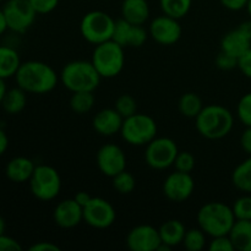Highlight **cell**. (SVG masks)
Segmentation results:
<instances>
[{
  "instance_id": "1",
  "label": "cell",
  "mask_w": 251,
  "mask_h": 251,
  "mask_svg": "<svg viewBox=\"0 0 251 251\" xmlns=\"http://www.w3.org/2000/svg\"><path fill=\"white\" fill-rule=\"evenodd\" d=\"M15 80L19 87L32 95H46L51 92L60 80L49 64L38 60L21 63Z\"/></svg>"
},
{
  "instance_id": "2",
  "label": "cell",
  "mask_w": 251,
  "mask_h": 251,
  "mask_svg": "<svg viewBox=\"0 0 251 251\" xmlns=\"http://www.w3.org/2000/svg\"><path fill=\"white\" fill-rule=\"evenodd\" d=\"M199 134L208 140H220L227 136L234 126V117L228 108L221 104H208L195 118Z\"/></svg>"
},
{
  "instance_id": "3",
  "label": "cell",
  "mask_w": 251,
  "mask_h": 251,
  "mask_svg": "<svg viewBox=\"0 0 251 251\" xmlns=\"http://www.w3.org/2000/svg\"><path fill=\"white\" fill-rule=\"evenodd\" d=\"M235 221L232 207L220 201L205 203L198 212L199 227L211 238L229 234Z\"/></svg>"
},
{
  "instance_id": "4",
  "label": "cell",
  "mask_w": 251,
  "mask_h": 251,
  "mask_svg": "<svg viewBox=\"0 0 251 251\" xmlns=\"http://www.w3.org/2000/svg\"><path fill=\"white\" fill-rule=\"evenodd\" d=\"M59 78L64 87L74 93L82 91L95 92L102 77L92 61L74 60L64 65Z\"/></svg>"
},
{
  "instance_id": "5",
  "label": "cell",
  "mask_w": 251,
  "mask_h": 251,
  "mask_svg": "<svg viewBox=\"0 0 251 251\" xmlns=\"http://www.w3.org/2000/svg\"><path fill=\"white\" fill-rule=\"evenodd\" d=\"M91 61L102 78L115 77L124 69V47L113 39L97 44L93 49Z\"/></svg>"
},
{
  "instance_id": "6",
  "label": "cell",
  "mask_w": 251,
  "mask_h": 251,
  "mask_svg": "<svg viewBox=\"0 0 251 251\" xmlns=\"http://www.w3.org/2000/svg\"><path fill=\"white\" fill-rule=\"evenodd\" d=\"M157 131L158 127L153 118L142 113H135L131 117L125 118L120 135L131 146H146L157 137Z\"/></svg>"
},
{
  "instance_id": "7",
  "label": "cell",
  "mask_w": 251,
  "mask_h": 251,
  "mask_svg": "<svg viewBox=\"0 0 251 251\" xmlns=\"http://www.w3.org/2000/svg\"><path fill=\"white\" fill-rule=\"evenodd\" d=\"M115 20L109 14L100 10H93L83 15L80 22L81 36L91 44L110 41L114 33Z\"/></svg>"
},
{
  "instance_id": "8",
  "label": "cell",
  "mask_w": 251,
  "mask_h": 251,
  "mask_svg": "<svg viewBox=\"0 0 251 251\" xmlns=\"http://www.w3.org/2000/svg\"><path fill=\"white\" fill-rule=\"evenodd\" d=\"M28 184L32 195L41 201L54 200L61 190L60 174L48 164L36 166Z\"/></svg>"
},
{
  "instance_id": "9",
  "label": "cell",
  "mask_w": 251,
  "mask_h": 251,
  "mask_svg": "<svg viewBox=\"0 0 251 251\" xmlns=\"http://www.w3.org/2000/svg\"><path fill=\"white\" fill-rule=\"evenodd\" d=\"M179 153L176 141L169 137H154L145 150V161L147 166L156 171H163L174 164Z\"/></svg>"
},
{
  "instance_id": "10",
  "label": "cell",
  "mask_w": 251,
  "mask_h": 251,
  "mask_svg": "<svg viewBox=\"0 0 251 251\" xmlns=\"http://www.w3.org/2000/svg\"><path fill=\"white\" fill-rule=\"evenodd\" d=\"M7 27L16 33H25L31 28L38 14L29 0H6L2 7Z\"/></svg>"
},
{
  "instance_id": "11",
  "label": "cell",
  "mask_w": 251,
  "mask_h": 251,
  "mask_svg": "<svg viewBox=\"0 0 251 251\" xmlns=\"http://www.w3.org/2000/svg\"><path fill=\"white\" fill-rule=\"evenodd\" d=\"M117 212L112 203L102 198H92L83 207V221L96 229H105L113 226Z\"/></svg>"
},
{
  "instance_id": "12",
  "label": "cell",
  "mask_w": 251,
  "mask_h": 251,
  "mask_svg": "<svg viewBox=\"0 0 251 251\" xmlns=\"http://www.w3.org/2000/svg\"><path fill=\"white\" fill-rule=\"evenodd\" d=\"M96 163L103 176L113 178L126 169V156L118 145L105 144L98 150Z\"/></svg>"
},
{
  "instance_id": "13",
  "label": "cell",
  "mask_w": 251,
  "mask_h": 251,
  "mask_svg": "<svg viewBox=\"0 0 251 251\" xmlns=\"http://www.w3.org/2000/svg\"><path fill=\"white\" fill-rule=\"evenodd\" d=\"M149 33L151 38L158 44L173 46L180 39L183 29L179 20L163 14L152 20L149 27Z\"/></svg>"
},
{
  "instance_id": "14",
  "label": "cell",
  "mask_w": 251,
  "mask_h": 251,
  "mask_svg": "<svg viewBox=\"0 0 251 251\" xmlns=\"http://www.w3.org/2000/svg\"><path fill=\"white\" fill-rule=\"evenodd\" d=\"M195 181L190 173L176 171L171 173L163 181V194L169 201L184 202L194 193Z\"/></svg>"
},
{
  "instance_id": "15",
  "label": "cell",
  "mask_w": 251,
  "mask_h": 251,
  "mask_svg": "<svg viewBox=\"0 0 251 251\" xmlns=\"http://www.w3.org/2000/svg\"><path fill=\"white\" fill-rule=\"evenodd\" d=\"M149 36V31H146L144 25H132L126 20L119 19L115 21L112 39L124 48L126 47L139 48L146 43Z\"/></svg>"
},
{
  "instance_id": "16",
  "label": "cell",
  "mask_w": 251,
  "mask_h": 251,
  "mask_svg": "<svg viewBox=\"0 0 251 251\" xmlns=\"http://www.w3.org/2000/svg\"><path fill=\"white\" fill-rule=\"evenodd\" d=\"M125 242L131 251H156L161 245V237L157 228L140 225L127 233Z\"/></svg>"
},
{
  "instance_id": "17",
  "label": "cell",
  "mask_w": 251,
  "mask_h": 251,
  "mask_svg": "<svg viewBox=\"0 0 251 251\" xmlns=\"http://www.w3.org/2000/svg\"><path fill=\"white\" fill-rule=\"evenodd\" d=\"M53 220L58 227L64 229L77 227L83 221V207L75 199H66L55 206Z\"/></svg>"
},
{
  "instance_id": "18",
  "label": "cell",
  "mask_w": 251,
  "mask_h": 251,
  "mask_svg": "<svg viewBox=\"0 0 251 251\" xmlns=\"http://www.w3.org/2000/svg\"><path fill=\"white\" fill-rule=\"evenodd\" d=\"M124 118L115 108H104L93 117L92 126L102 136H113L122 130Z\"/></svg>"
},
{
  "instance_id": "19",
  "label": "cell",
  "mask_w": 251,
  "mask_h": 251,
  "mask_svg": "<svg viewBox=\"0 0 251 251\" xmlns=\"http://www.w3.org/2000/svg\"><path fill=\"white\" fill-rule=\"evenodd\" d=\"M34 168L36 166L32 159L20 156L10 159L5 167V174L12 183H26L31 179Z\"/></svg>"
},
{
  "instance_id": "20",
  "label": "cell",
  "mask_w": 251,
  "mask_h": 251,
  "mask_svg": "<svg viewBox=\"0 0 251 251\" xmlns=\"http://www.w3.org/2000/svg\"><path fill=\"white\" fill-rule=\"evenodd\" d=\"M251 48V39L239 28L229 31L221 39V50L239 58Z\"/></svg>"
},
{
  "instance_id": "21",
  "label": "cell",
  "mask_w": 251,
  "mask_h": 251,
  "mask_svg": "<svg viewBox=\"0 0 251 251\" xmlns=\"http://www.w3.org/2000/svg\"><path fill=\"white\" fill-rule=\"evenodd\" d=\"M150 5L147 0H123L122 19L132 25H144L150 17Z\"/></svg>"
},
{
  "instance_id": "22",
  "label": "cell",
  "mask_w": 251,
  "mask_h": 251,
  "mask_svg": "<svg viewBox=\"0 0 251 251\" xmlns=\"http://www.w3.org/2000/svg\"><path fill=\"white\" fill-rule=\"evenodd\" d=\"M186 228L184 223L179 220H169L166 221L161 227L158 228L161 243L174 248L183 244L184 237H185Z\"/></svg>"
},
{
  "instance_id": "23",
  "label": "cell",
  "mask_w": 251,
  "mask_h": 251,
  "mask_svg": "<svg viewBox=\"0 0 251 251\" xmlns=\"http://www.w3.org/2000/svg\"><path fill=\"white\" fill-rule=\"evenodd\" d=\"M21 63L16 49L9 46H0V78L6 80L15 77Z\"/></svg>"
},
{
  "instance_id": "24",
  "label": "cell",
  "mask_w": 251,
  "mask_h": 251,
  "mask_svg": "<svg viewBox=\"0 0 251 251\" xmlns=\"http://www.w3.org/2000/svg\"><path fill=\"white\" fill-rule=\"evenodd\" d=\"M228 235L234 250L251 251V221L237 220Z\"/></svg>"
},
{
  "instance_id": "25",
  "label": "cell",
  "mask_w": 251,
  "mask_h": 251,
  "mask_svg": "<svg viewBox=\"0 0 251 251\" xmlns=\"http://www.w3.org/2000/svg\"><path fill=\"white\" fill-rule=\"evenodd\" d=\"M27 104V92L21 87H14L6 91L2 98L1 107L7 114L16 115L25 109Z\"/></svg>"
},
{
  "instance_id": "26",
  "label": "cell",
  "mask_w": 251,
  "mask_h": 251,
  "mask_svg": "<svg viewBox=\"0 0 251 251\" xmlns=\"http://www.w3.org/2000/svg\"><path fill=\"white\" fill-rule=\"evenodd\" d=\"M232 183L242 193L251 194V156L235 167L232 173Z\"/></svg>"
},
{
  "instance_id": "27",
  "label": "cell",
  "mask_w": 251,
  "mask_h": 251,
  "mask_svg": "<svg viewBox=\"0 0 251 251\" xmlns=\"http://www.w3.org/2000/svg\"><path fill=\"white\" fill-rule=\"evenodd\" d=\"M179 112L185 118L195 119L202 110L203 104L200 96L194 92H186L180 97L178 103Z\"/></svg>"
},
{
  "instance_id": "28",
  "label": "cell",
  "mask_w": 251,
  "mask_h": 251,
  "mask_svg": "<svg viewBox=\"0 0 251 251\" xmlns=\"http://www.w3.org/2000/svg\"><path fill=\"white\" fill-rule=\"evenodd\" d=\"M193 0H159L162 12L167 16L180 20L189 14Z\"/></svg>"
},
{
  "instance_id": "29",
  "label": "cell",
  "mask_w": 251,
  "mask_h": 251,
  "mask_svg": "<svg viewBox=\"0 0 251 251\" xmlns=\"http://www.w3.org/2000/svg\"><path fill=\"white\" fill-rule=\"evenodd\" d=\"M96 98L93 92L82 91V92H74L70 98V108L76 114H86L93 108Z\"/></svg>"
},
{
  "instance_id": "30",
  "label": "cell",
  "mask_w": 251,
  "mask_h": 251,
  "mask_svg": "<svg viewBox=\"0 0 251 251\" xmlns=\"http://www.w3.org/2000/svg\"><path fill=\"white\" fill-rule=\"evenodd\" d=\"M206 233L199 228H191V229L186 230L185 237H184L183 245L188 251H201L206 247Z\"/></svg>"
},
{
  "instance_id": "31",
  "label": "cell",
  "mask_w": 251,
  "mask_h": 251,
  "mask_svg": "<svg viewBox=\"0 0 251 251\" xmlns=\"http://www.w3.org/2000/svg\"><path fill=\"white\" fill-rule=\"evenodd\" d=\"M113 188L115 191H118L122 195H127V194H131L132 191L136 188V179L132 176L130 172H127L126 169L123 172H120L119 174H117L115 176H113Z\"/></svg>"
},
{
  "instance_id": "32",
  "label": "cell",
  "mask_w": 251,
  "mask_h": 251,
  "mask_svg": "<svg viewBox=\"0 0 251 251\" xmlns=\"http://www.w3.org/2000/svg\"><path fill=\"white\" fill-rule=\"evenodd\" d=\"M114 108L123 118H127L137 113V102L131 95H122L115 100Z\"/></svg>"
},
{
  "instance_id": "33",
  "label": "cell",
  "mask_w": 251,
  "mask_h": 251,
  "mask_svg": "<svg viewBox=\"0 0 251 251\" xmlns=\"http://www.w3.org/2000/svg\"><path fill=\"white\" fill-rule=\"evenodd\" d=\"M235 220L251 221V195L245 194L234 201L232 206Z\"/></svg>"
},
{
  "instance_id": "34",
  "label": "cell",
  "mask_w": 251,
  "mask_h": 251,
  "mask_svg": "<svg viewBox=\"0 0 251 251\" xmlns=\"http://www.w3.org/2000/svg\"><path fill=\"white\" fill-rule=\"evenodd\" d=\"M237 115L245 126H251V92L245 93L237 105Z\"/></svg>"
},
{
  "instance_id": "35",
  "label": "cell",
  "mask_w": 251,
  "mask_h": 251,
  "mask_svg": "<svg viewBox=\"0 0 251 251\" xmlns=\"http://www.w3.org/2000/svg\"><path fill=\"white\" fill-rule=\"evenodd\" d=\"M173 166L176 167V171L184 172V173H191L193 169L195 168V157L193 156V153L188 151H179Z\"/></svg>"
},
{
  "instance_id": "36",
  "label": "cell",
  "mask_w": 251,
  "mask_h": 251,
  "mask_svg": "<svg viewBox=\"0 0 251 251\" xmlns=\"http://www.w3.org/2000/svg\"><path fill=\"white\" fill-rule=\"evenodd\" d=\"M210 251H234V247L229 235H218L213 237L208 244Z\"/></svg>"
},
{
  "instance_id": "37",
  "label": "cell",
  "mask_w": 251,
  "mask_h": 251,
  "mask_svg": "<svg viewBox=\"0 0 251 251\" xmlns=\"http://www.w3.org/2000/svg\"><path fill=\"white\" fill-rule=\"evenodd\" d=\"M216 66L223 71H229L238 68V58L221 50L216 58Z\"/></svg>"
},
{
  "instance_id": "38",
  "label": "cell",
  "mask_w": 251,
  "mask_h": 251,
  "mask_svg": "<svg viewBox=\"0 0 251 251\" xmlns=\"http://www.w3.org/2000/svg\"><path fill=\"white\" fill-rule=\"evenodd\" d=\"M38 15H46L54 11L59 5V0H29Z\"/></svg>"
},
{
  "instance_id": "39",
  "label": "cell",
  "mask_w": 251,
  "mask_h": 251,
  "mask_svg": "<svg viewBox=\"0 0 251 251\" xmlns=\"http://www.w3.org/2000/svg\"><path fill=\"white\" fill-rule=\"evenodd\" d=\"M238 69L245 77L251 78V48L238 58Z\"/></svg>"
},
{
  "instance_id": "40",
  "label": "cell",
  "mask_w": 251,
  "mask_h": 251,
  "mask_svg": "<svg viewBox=\"0 0 251 251\" xmlns=\"http://www.w3.org/2000/svg\"><path fill=\"white\" fill-rule=\"evenodd\" d=\"M22 247L15 238L6 234L0 235V251H21Z\"/></svg>"
},
{
  "instance_id": "41",
  "label": "cell",
  "mask_w": 251,
  "mask_h": 251,
  "mask_svg": "<svg viewBox=\"0 0 251 251\" xmlns=\"http://www.w3.org/2000/svg\"><path fill=\"white\" fill-rule=\"evenodd\" d=\"M249 0H220L221 5L230 11H240L243 9H247V5Z\"/></svg>"
},
{
  "instance_id": "42",
  "label": "cell",
  "mask_w": 251,
  "mask_h": 251,
  "mask_svg": "<svg viewBox=\"0 0 251 251\" xmlns=\"http://www.w3.org/2000/svg\"><path fill=\"white\" fill-rule=\"evenodd\" d=\"M240 146L248 156H251V126H245L240 136Z\"/></svg>"
},
{
  "instance_id": "43",
  "label": "cell",
  "mask_w": 251,
  "mask_h": 251,
  "mask_svg": "<svg viewBox=\"0 0 251 251\" xmlns=\"http://www.w3.org/2000/svg\"><path fill=\"white\" fill-rule=\"evenodd\" d=\"M29 251H60V247L51 242H38L29 247Z\"/></svg>"
},
{
  "instance_id": "44",
  "label": "cell",
  "mask_w": 251,
  "mask_h": 251,
  "mask_svg": "<svg viewBox=\"0 0 251 251\" xmlns=\"http://www.w3.org/2000/svg\"><path fill=\"white\" fill-rule=\"evenodd\" d=\"M74 199H75V200L77 201L82 207H85V206L91 201L92 196H91L88 193H86V191H78V193L74 196Z\"/></svg>"
},
{
  "instance_id": "45",
  "label": "cell",
  "mask_w": 251,
  "mask_h": 251,
  "mask_svg": "<svg viewBox=\"0 0 251 251\" xmlns=\"http://www.w3.org/2000/svg\"><path fill=\"white\" fill-rule=\"evenodd\" d=\"M7 147H9V137H7L6 132L0 127V156L6 152Z\"/></svg>"
},
{
  "instance_id": "46",
  "label": "cell",
  "mask_w": 251,
  "mask_h": 251,
  "mask_svg": "<svg viewBox=\"0 0 251 251\" xmlns=\"http://www.w3.org/2000/svg\"><path fill=\"white\" fill-rule=\"evenodd\" d=\"M238 28H239L240 31L243 32V33L247 34V36L251 39V19L248 20V21L242 22V24L239 25V27H238Z\"/></svg>"
},
{
  "instance_id": "47",
  "label": "cell",
  "mask_w": 251,
  "mask_h": 251,
  "mask_svg": "<svg viewBox=\"0 0 251 251\" xmlns=\"http://www.w3.org/2000/svg\"><path fill=\"white\" fill-rule=\"evenodd\" d=\"M7 29H9V27H7L6 17H5L2 9H0V36H1V34H4Z\"/></svg>"
},
{
  "instance_id": "48",
  "label": "cell",
  "mask_w": 251,
  "mask_h": 251,
  "mask_svg": "<svg viewBox=\"0 0 251 251\" xmlns=\"http://www.w3.org/2000/svg\"><path fill=\"white\" fill-rule=\"evenodd\" d=\"M6 91L7 88H6V85H5V80L4 78H0V105H1L2 98H4Z\"/></svg>"
},
{
  "instance_id": "49",
  "label": "cell",
  "mask_w": 251,
  "mask_h": 251,
  "mask_svg": "<svg viewBox=\"0 0 251 251\" xmlns=\"http://www.w3.org/2000/svg\"><path fill=\"white\" fill-rule=\"evenodd\" d=\"M5 229H6V223H5L4 218L0 216V235L5 234Z\"/></svg>"
},
{
  "instance_id": "50",
  "label": "cell",
  "mask_w": 251,
  "mask_h": 251,
  "mask_svg": "<svg viewBox=\"0 0 251 251\" xmlns=\"http://www.w3.org/2000/svg\"><path fill=\"white\" fill-rule=\"evenodd\" d=\"M247 11H248V14H249V16H250V19H251V0H249V1H248Z\"/></svg>"
},
{
  "instance_id": "51",
  "label": "cell",
  "mask_w": 251,
  "mask_h": 251,
  "mask_svg": "<svg viewBox=\"0 0 251 251\" xmlns=\"http://www.w3.org/2000/svg\"><path fill=\"white\" fill-rule=\"evenodd\" d=\"M2 1H4V0H0V2H2Z\"/></svg>"
}]
</instances>
